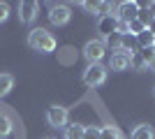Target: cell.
I'll use <instances>...</instances> for the list:
<instances>
[{"label":"cell","mask_w":155,"mask_h":139,"mask_svg":"<svg viewBox=\"0 0 155 139\" xmlns=\"http://www.w3.org/2000/svg\"><path fill=\"white\" fill-rule=\"evenodd\" d=\"M28 46L39 53H51L56 49V37L44 28H32L28 33Z\"/></svg>","instance_id":"obj_1"},{"label":"cell","mask_w":155,"mask_h":139,"mask_svg":"<svg viewBox=\"0 0 155 139\" xmlns=\"http://www.w3.org/2000/svg\"><path fill=\"white\" fill-rule=\"evenodd\" d=\"M104 79H107V67L100 65V63H91V65L84 70V84L86 86H102Z\"/></svg>","instance_id":"obj_2"},{"label":"cell","mask_w":155,"mask_h":139,"mask_svg":"<svg viewBox=\"0 0 155 139\" xmlns=\"http://www.w3.org/2000/svg\"><path fill=\"white\" fill-rule=\"evenodd\" d=\"M104 53H107L104 40H91L84 46V56L88 58V65H91V63H100V60L104 58Z\"/></svg>","instance_id":"obj_3"},{"label":"cell","mask_w":155,"mask_h":139,"mask_svg":"<svg viewBox=\"0 0 155 139\" xmlns=\"http://www.w3.org/2000/svg\"><path fill=\"white\" fill-rule=\"evenodd\" d=\"M67 118H70V114H67L65 107L53 104V107L46 109V121H49V125H53V127H67Z\"/></svg>","instance_id":"obj_4"},{"label":"cell","mask_w":155,"mask_h":139,"mask_svg":"<svg viewBox=\"0 0 155 139\" xmlns=\"http://www.w3.org/2000/svg\"><path fill=\"white\" fill-rule=\"evenodd\" d=\"M137 14H139V2H134V0H127V2H120L118 5V12L116 16L120 21H125V23H130V21L137 19Z\"/></svg>","instance_id":"obj_5"},{"label":"cell","mask_w":155,"mask_h":139,"mask_svg":"<svg viewBox=\"0 0 155 139\" xmlns=\"http://www.w3.org/2000/svg\"><path fill=\"white\" fill-rule=\"evenodd\" d=\"M72 12H70V7L67 5H56L51 7V12H49V21H51L53 26H65L67 21H70Z\"/></svg>","instance_id":"obj_6"},{"label":"cell","mask_w":155,"mask_h":139,"mask_svg":"<svg viewBox=\"0 0 155 139\" xmlns=\"http://www.w3.org/2000/svg\"><path fill=\"white\" fill-rule=\"evenodd\" d=\"M97 30L104 35V37H109V35H114L118 30V16L116 14H109V16H102L100 19V23H97Z\"/></svg>","instance_id":"obj_7"},{"label":"cell","mask_w":155,"mask_h":139,"mask_svg":"<svg viewBox=\"0 0 155 139\" xmlns=\"http://www.w3.org/2000/svg\"><path fill=\"white\" fill-rule=\"evenodd\" d=\"M37 12H39V5L32 2V0H23L19 5V14H21V21H23V23H30V21L37 16Z\"/></svg>","instance_id":"obj_8"},{"label":"cell","mask_w":155,"mask_h":139,"mask_svg":"<svg viewBox=\"0 0 155 139\" xmlns=\"http://www.w3.org/2000/svg\"><path fill=\"white\" fill-rule=\"evenodd\" d=\"M111 67L114 70H127L130 67V53H125L123 49L111 53Z\"/></svg>","instance_id":"obj_9"},{"label":"cell","mask_w":155,"mask_h":139,"mask_svg":"<svg viewBox=\"0 0 155 139\" xmlns=\"http://www.w3.org/2000/svg\"><path fill=\"white\" fill-rule=\"evenodd\" d=\"M153 19H155V16H153V12H150V2H148L146 7H139V14H137V21H141L143 26L148 28V26H150V21H153Z\"/></svg>","instance_id":"obj_10"},{"label":"cell","mask_w":155,"mask_h":139,"mask_svg":"<svg viewBox=\"0 0 155 139\" xmlns=\"http://www.w3.org/2000/svg\"><path fill=\"white\" fill-rule=\"evenodd\" d=\"M153 40H155V35L150 33L148 28L143 30V33L137 35V44H139V49H146V46H153Z\"/></svg>","instance_id":"obj_11"},{"label":"cell","mask_w":155,"mask_h":139,"mask_svg":"<svg viewBox=\"0 0 155 139\" xmlns=\"http://www.w3.org/2000/svg\"><path fill=\"white\" fill-rule=\"evenodd\" d=\"M65 139H84V125H77V123L67 125L65 127Z\"/></svg>","instance_id":"obj_12"},{"label":"cell","mask_w":155,"mask_h":139,"mask_svg":"<svg viewBox=\"0 0 155 139\" xmlns=\"http://www.w3.org/2000/svg\"><path fill=\"white\" fill-rule=\"evenodd\" d=\"M100 139H123L120 137V130L114 125H104L100 127Z\"/></svg>","instance_id":"obj_13"},{"label":"cell","mask_w":155,"mask_h":139,"mask_svg":"<svg viewBox=\"0 0 155 139\" xmlns=\"http://www.w3.org/2000/svg\"><path fill=\"white\" fill-rule=\"evenodd\" d=\"M132 139H153V127L150 125H137L134 132H132Z\"/></svg>","instance_id":"obj_14"},{"label":"cell","mask_w":155,"mask_h":139,"mask_svg":"<svg viewBox=\"0 0 155 139\" xmlns=\"http://www.w3.org/2000/svg\"><path fill=\"white\" fill-rule=\"evenodd\" d=\"M12 86H14V79H12V77H9V74H0V98L12 91Z\"/></svg>","instance_id":"obj_15"},{"label":"cell","mask_w":155,"mask_h":139,"mask_svg":"<svg viewBox=\"0 0 155 139\" xmlns=\"http://www.w3.org/2000/svg\"><path fill=\"white\" fill-rule=\"evenodd\" d=\"M14 130V125H12V121L7 118L5 114H0V139L2 137H7V134Z\"/></svg>","instance_id":"obj_16"},{"label":"cell","mask_w":155,"mask_h":139,"mask_svg":"<svg viewBox=\"0 0 155 139\" xmlns=\"http://www.w3.org/2000/svg\"><path fill=\"white\" fill-rule=\"evenodd\" d=\"M139 56H141L143 63L150 67V65L155 63V46H146V49H141V51H139Z\"/></svg>","instance_id":"obj_17"},{"label":"cell","mask_w":155,"mask_h":139,"mask_svg":"<svg viewBox=\"0 0 155 139\" xmlns=\"http://www.w3.org/2000/svg\"><path fill=\"white\" fill-rule=\"evenodd\" d=\"M130 67H134V70H146V63H143V58L139 56V53H134V56H130Z\"/></svg>","instance_id":"obj_18"},{"label":"cell","mask_w":155,"mask_h":139,"mask_svg":"<svg viewBox=\"0 0 155 139\" xmlns=\"http://www.w3.org/2000/svg\"><path fill=\"white\" fill-rule=\"evenodd\" d=\"M104 44L118 51V49H120V35H118V33H114V35H109V37H104Z\"/></svg>","instance_id":"obj_19"},{"label":"cell","mask_w":155,"mask_h":139,"mask_svg":"<svg viewBox=\"0 0 155 139\" xmlns=\"http://www.w3.org/2000/svg\"><path fill=\"white\" fill-rule=\"evenodd\" d=\"M109 12H111V2H97L95 14H100V19H102V16H109Z\"/></svg>","instance_id":"obj_20"},{"label":"cell","mask_w":155,"mask_h":139,"mask_svg":"<svg viewBox=\"0 0 155 139\" xmlns=\"http://www.w3.org/2000/svg\"><path fill=\"white\" fill-rule=\"evenodd\" d=\"M143 30H146V26H143L141 21H130V33L132 35H139V33H143Z\"/></svg>","instance_id":"obj_21"},{"label":"cell","mask_w":155,"mask_h":139,"mask_svg":"<svg viewBox=\"0 0 155 139\" xmlns=\"http://www.w3.org/2000/svg\"><path fill=\"white\" fill-rule=\"evenodd\" d=\"M84 139H100V127H84Z\"/></svg>","instance_id":"obj_22"},{"label":"cell","mask_w":155,"mask_h":139,"mask_svg":"<svg viewBox=\"0 0 155 139\" xmlns=\"http://www.w3.org/2000/svg\"><path fill=\"white\" fill-rule=\"evenodd\" d=\"M9 16V7H7V2H0V23Z\"/></svg>","instance_id":"obj_23"},{"label":"cell","mask_w":155,"mask_h":139,"mask_svg":"<svg viewBox=\"0 0 155 139\" xmlns=\"http://www.w3.org/2000/svg\"><path fill=\"white\" fill-rule=\"evenodd\" d=\"M81 7H84L86 12H93V14H95V9H97V2H88V0H86V2H81Z\"/></svg>","instance_id":"obj_24"},{"label":"cell","mask_w":155,"mask_h":139,"mask_svg":"<svg viewBox=\"0 0 155 139\" xmlns=\"http://www.w3.org/2000/svg\"><path fill=\"white\" fill-rule=\"evenodd\" d=\"M148 30H150V33H153V35H155V19H153V21H150V26H148Z\"/></svg>","instance_id":"obj_25"},{"label":"cell","mask_w":155,"mask_h":139,"mask_svg":"<svg viewBox=\"0 0 155 139\" xmlns=\"http://www.w3.org/2000/svg\"><path fill=\"white\" fill-rule=\"evenodd\" d=\"M150 67H153V70H155V63H153V65H150Z\"/></svg>","instance_id":"obj_26"},{"label":"cell","mask_w":155,"mask_h":139,"mask_svg":"<svg viewBox=\"0 0 155 139\" xmlns=\"http://www.w3.org/2000/svg\"><path fill=\"white\" fill-rule=\"evenodd\" d=\"M153 46H155V40H153Z\"/></svg>","instance_id":"obj_27"}]
</instances>
